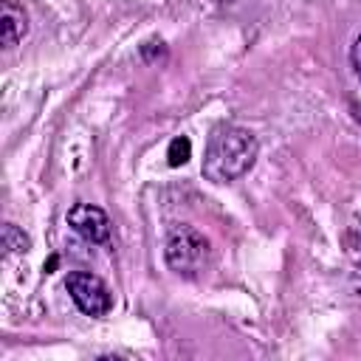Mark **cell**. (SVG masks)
I'll return each instance as SVG.
<instances>
[{"mask_svg":"<svg viewBox=\"0 0 361 361\" xmlns=\"http://www.w3.org/2000/svg\"><path fill=\"white\" fill-rule=\"evenodd\" d=\"M350 65H353L355 79L361 82V34L355 37V42H353V48H350Z\"/></svg>","mask_w":361,"mask_h":361,"instance_id":"8","label":"cell"},{"mask_svg":"<svg viewBox=\"0 0 361 361\" xmlns=\"http://www.w3.org/2000/svg\"><path fill=\"white\" fill-rule=\"evenodd\" d=\"M73 305L85 313V316H93V319H102L113 310V296L107 290V285L96 276V274H87V271H73L68 274V282H65Z\"/></svg>","mask_w":361,"mask_h":361,"instance_id":"3","label":"cell"},{"mask_svg":"<svg viewBox=\"0 0 361 361\" xmlns=\"http://www.w3.org/2000/svg\"><path fill=\"white\" fill-rule=\"evenodd\" d=\"M164 254H166V265L175 271V274H183V276H195L197 271L206 268L209 257H212V243L203 237V231H197L195 226H175L166 237V245H164Z\"/></svg>","mask_w":361,"mask_h":361,"instance_id":"2","label":"cell"},{"mask_svg":"<svg viewBox=\"0 0 361 361\" xmlns=\"http://www.w3.org/2000/svg\"><path fill=\"white\" fill-rule=\"evenodd\" d=\"M68 226L87 243H107L110 240V217L104 209L93 203H76L68 212Z\"/></svg>","mask_w":361,"mask_h":361,"instance_id":"4","label":"cell"},{"mask_svg":"<svg viewBox=\"0 0 361 361\" xmlns=\"http://www.w3.org/2000/svg\"><path fill=\"white\" fill-rule=\"evenodd\" d=\"M0 28H3V48H14L28 34V14L14 0L0 3Z\"/></svg>","mask_w":361,"mask_h":361,"instance_id":"5","label":"cell"},{"mask_svg":"<svg viewBox=\"0 0 361 361\" xmlns=\"http://www.w3.org/2000/svg\"><path fill=\"white\" fill-rule=\"evenodd\" d=\"M257 155H259V141L251 130L237 124H220L209 135L200 172L212 183H231L254 166Z\"/></svg>","mask_w":361,"mask_h":361,"instance_id":"1","label":"cell"},{"mask_svg":"<svg viewBox=\"0 0 361 361\" xmlns=\"http://www.w3.org/2000/svg\"><path fill=\"white\" fill-rule=\"evenodd\" d=\"M189 155H192V141L186 135H178L169 141V152H166L169 166H183L189 161Z\"/></svg>","mask_w":361,"mask_h":361,"instance_id":"7","label":"cell"},{"mask_svg":"<svg viewBox=\"0 0 361 361\" xmlns=\"http://www.w3.org/2000/svg\"><path fill=\"white\" fill-rule=\"evenodd\" d=\"M28 237L14 226V223H6V228H3V248L8 251V254H25L28 251Z\"/></svg>","mask_w":361,"mask_h":361,"instance_id":"6","label":"cell"}]
</instances>
